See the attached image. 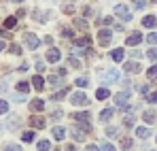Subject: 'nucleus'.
Segmentation results:
<instances>
[{
	"instance_id": "nucleus-1",
	"label": "nucleus",
	"mask_w": 157,
	"mask_h": 151,
	"mask_svg": "<svg viewBox=\"0 0 157 151\" xmlns=\"http://www.w3.org/2000/svg\"><path fill=\"white\" fill-rule=\"evenodd\" d=\"M115 15H119L123 22H130L132 19V13H130V9H128L125 4H117V6H115Z\"/></svg>"
},
{
	"instance_id": "nucleus-2",
	"label": "nucleus",
	"mask_w": 157,
	"mask_h": 151,
	"mask_svg": "<svg viewBox=\"0 0 157 151\" xmlns=\"http://www.w3.org/2000/svg\"><path fill=\"white\" fill-rule=\"evenodd\" d=\"M110 38H113V32H110V30H100V32H98V43H100L102 47L110 45Z\"/></svg>"
},
{
	"instance_id": "nucleus-3",
	"label": "nucleus",
	"mask_w": 157,
	"mask_h": 151,
	"mask_svg": "<svg viewBox=\"0 0 157 151\" xmlns=\"http://www.w3.org/2000/svg\"><path fill=\"white\" fill-rule=\"evenodd\" d=\"M24 41H26V47H28V49H38V45H40L38 36H34V34H26V36H24Z\"/></svg>"
},
{
	"instance_id": "nucleus-4",
	"label": "nucleus",
	"mask_w": 157,
	"mask_h": 151,
	"mask_svg": "<svg viewBox=\"0 0 157 151\" xmlns=\"http://www.w3.org/2000/svg\"><path fill=\"white\" fill-rule=\"evenodd\" d=\"M140 41H142V34H140V32H132L130 36L125 38V45H130V47H136Z\"/></svg>"
},
{
	"instance_id": "nucleus-5",
	"label": "nucleus",
	"mask_w": 157,
	"mask_h": 151,
	"mask_svg": "<svg viewBox=\"0 0 157 151\" xmlns=\"http://www.w3.org/2000/svg\"><path fill=\"white\" fill-rule=\"evenodd\" d=\"M123 70H125V73H130V75H136V73H140L142 68H140V64H138V62H125Z\"/></svg>"
},
{
	"instance_id": "nucleus-6",
	"label": "nucleus",
	"mask_w": 157,
	"mask_h": 151,
	"mask_svg": "<svg viewBox=\"0 0 157 151\" xmlns=\"http://www.w3.org/2000/svg\"><path fill=\"white\" fill-rule=\"evenodd\" d=\"M72 104H78V106H83V104H87V96L83 94V92H77V94H72Z\"/></svg>"
},
{
	"instance_id": "nucleus-7",
	"label": "nucleus",
	"mask_w": 157,
	"mask_h": 151,
	"mask_svg": "<svg viewBox=\"0 0 157 151\" xmlns=\"http://www.w3.org/2000/svg\"><path fill=\"white\" fill-rule=\"evenodd\" d=\"M130 92H121V94H117L115 96V104H119V106H125V102L130 100Z\"/></svg>"
},
{
	"instance_id": "nucleus-8",
	"label": "nucleus",
	"mask_w": 157,
	"mask_h": 151,
	"mask_svg": "<svg viewBox=\"0 0 157 151\" xmlns=\"http://www.w3.org/2000/svg\"><path fill=\"white\" fill-rule=\"evenodd\" d=\"M102 79L108 81V83L110 81H117L119 79V70H106V73H102Z\"/></svg>"
},
{
	"instance_id": "nucleus-9",
	"label": "nucleus",
	"mask_w": 157,
	"mask_h": 151,
	"mask_svg": "<svg viewBox=\"0 0 157 151\" xmlns=\"http://www.w3.org/2000/svg\"><path fill=\"white\" fill-rule=\"evenodd\" d=\"M32 85H34V89L40 92V89H45V79H43L40 75H36L34 79H32Z\"/></svg>"
},
{
	"instance_id": "nucleus-10",
	"label": "nucleus",
	"mask_w": 157,
	"mask_h": 151,
	"mask_svg": "<svg viewBox=\"0 0 157 151\" xmlns=\"http://www.w3.org/2000/svg\"><path fill=\"white\" fill-rule=\"evenodd\" d=\"M59 58H62V53L57 49H49L47 51V62H59Z\"/></svg>"
},
{
	"instance_id": "nucleus-11",
	"label": "nucleus",
	"mask_w": 157,
	"mask_h": 151,
	"mask_svg": "<svg viewBox=\"0 0 157 151\" xmlns=\"http://www.w3.org/2000/svg\"><path fill=\"white\" fill-rule=\"evenodd\" d=\"M51 134H53V138H55V141H64V136H66V130H64V128H59V126H55Z\"/></svg>"
},
{
	"instance_id": "nucleus-12",
	"label": "nucleus",
	"mask_w": 157,
	"mask_h": 151,
	"mask_svg": "<svg viewBox=\"0 0 157 151\" xmlns=\"http://www.w3.org/2000/svg\"><path fill=\"white\" fill-rule=\"evenodd\" d=\"M85 132H87V130H83V128H72V130H70V134L75 136V141H83V138H85Z\"/></svg>"
},
{
	"instance_id": "nucleus-13",
	"label": "nucleus",
	"mask_w": 157,
	"mask_h": 151,
	"mask_svg": "<svg viewBox=\"0 0 157 151\" xmlns=\"http://www.w3.org/2000/svg\"><path fill=\"white\" fill-rule=\"evenodd\" d=\"M72 119H75V121H81V124H85V121H89V113H87V111H83V113H75Z\"/></svg>"
},
{
	"instance_id": "nucleus-14",
	"label": "nucleus",
	"mask_w": 157,
	"mask_h": 151,
	"mask_svg": "<svg viewBox=\"0 0 157 151\" xmlns=\"http://www.w3.org/2000/svg\"><path fill=\"white\" fill-rule=\"evenodd\" d=\"M142 26H144V28H155V26H157V19L153 17V15H147V17L142 19Z\"/></svg>"
},
{
	"instance_id": "nucleus-15",
	"label": "nucleus",
	"mask_w": 157,
	"mask_h": 151,
	"mask_svg": "<svg viewBox=\"0 0 157 151\" xmlns=\"http://www.w3.org/2000/svg\"><path fill=\"white\" fill-rule=\"evenodd\" d=\"M30 109H32V111H38V113H40V111L45 109V102L36 98V100H32V102H30Z\"/></svg>"
},
{
	"instance_id": "nucleus-16",
	"label": "nucleus",
	"mask_w": 157,
	"mask_h": 151,
	"mask_svg": "<svg viewBox=\"0 0 157 151\" xmlns=\"http://www.w3.org/2000/svg\"><path fill=\"white\" fill-rule=\"evenodd\" d=\"M113 115H115V109H104V111L100 113V121H108Z\"/></svg>"
},
{
	"instance_id": "nucleus-17",
	"label": "nucleus",
	"mask_w": 157,
	"mask_h": 151,
	"mask_svg": "<svg viewBox=\"0 0 157 151\" xmlns=\"http://www.w3.org/2000/svg\"><path fill=\"white\" fill-rule=\"evenodd\" d=\"M30 126L40 130V128H45V119H43V117H32V119H30Z\"/></svg>"
},
{
	"instance_id": "nucleus-18",
	"label": "nucleus",
	"mask_w": 157,
	"mask_h": 151,
	"mask_svg": "<svg viewBox=\"0 0 157 151\" xmlns=\"http://www.w3.org/2000/svg\"><path fill=\"white\" fill-rule=\"evenodd\" d=\"M136 136L138 138H149L151 136V130L149 128H136Z\"/></svg>"
},
{
	"instance_id": "nucleus-19",
	"label": "nucleus",
	"mask_w": 157,
	"mask_h": 151,
	"mask_svg": "<svg viewBox=\"0 0 157 151\" xmlns=\"http://www.w3.org/2000/svg\"><path fill=\"white\" fill-rule=\"evenodd\" d=\"M123 55H125L123 49H115L113 53H110V60H113V62H121V60H123Z\"/></svg>"
},
{
	"instance_id": "nucleus-20",
	"label": "nucleus",
	"mask_w": 157,
	"mask_h": 151,
	"mask_svg": "<svg viewBox=\"0 0 157 151\" xmlns=\"http://www.w3.org/2000/svg\"><path fill=\"white\" fill-rule=\"evenodd\" d=\"M108 96H110V92H108L106 87H100V89L96 92V98H98V100H106Z\"/></svg>"
},
{
	"instance_id": "nucleus-21",
	"label": "nucleus",
	"mask_w": 157,
	"mask_h": 151,
	"mask_svg": "<svg viewBox=\"0 0 157 151\" xmlns=\"http://www.w3.org/2000/svg\"><path fill=\"white\" fill-rule=\"evenodd\" d=\"M89 43H91V41H89V36H81V38L75 41V45H77V47H89Z\"/></svg>"
},
{
	"instance_id": "nucleus-22",
	"label": "nucleus",
	"mask_w": 157,
	"mask_h": 151,
	"mask_svg": "<svg viewBox=\"0 0 157 151\" xmlns=\"http://www.w3.org/2000/svg\"><path fill=\"white\" fill-rule=\"evenodd\" d=\"M142 117H144V121H147V124H153L157 115L153 113V111H144V115H142Z\"/></svg>"
},
{
	"instance_id": "nucleus-23",
	"label": "nucleus",
	"mask_w": 157,
	"mask_h": 151,
	"mask_svg": "<svg viewBox=\"0 0 157 151\" xmlns=\"http://www.w3.org/2000/svg\"><path fill=\"white\" fill-rule=\"evenodd\" d=\"M147 77H149L151 81H155V79H157V64H155V66H151V68L147 70Z\"/></svg>"
},
{
	"instance_id": "nucleus-24",
	"label": "nucleus",
	"mask_w": 157,
	"mask_h": 151,
	"mask_svg": "<svg viewBox=\"0 0 157 151\" xmlns=\"http://www.w3.org/2000/svg\"><path fill=\"white\" fill-rule=\"evenodd\" d=\"M66 94H68V87H64V89H59V92H57V94H53L51 98H53V100H62V98H64V96H66Z\"/></svg>"
},
{
	"instance_id": "nucleus-25",
	"label": "nucleus",
	"mask_w": 157,
	"mask_h": 151,
	"mask_svg": "<svg viewBox=\"0 0 157 151\" xmlns=\"http://www.w3.org/2000/svg\"><path fill=\"white\" fill-rule=\"evenodd\" d=\"M51 149V143H49V141H40V143H38V151H49Z\"/></svg>"
},
{
	"instance_id": "nucleus-26",
	"label": "nucleus",
	"mask_w": 157,
	"mask_h": 151,
	"mask_svg": "<svg viewBox=\"0 0 157 151\" xmlns=\"http://www.w3.org/2000/svg\"><path fill=\"white\" fill-rule=\"evenodd\" d=\"M17 92L28 94V92H30V83H19V85H17Z\"/></svg>"
},
{
	"instance_id": "nucleus-27",
	"label": "nucleus",
	"mask_w": 157,
	"mask_h": 151,
	"mask_svg": "<svg viewBox=\"0 0 157 151\" xmlns=\"http://www.w3.org/2000/svg\"><path fill=\"white\" fill-rule=\"evenodd\" d=\"M4 26H6V28H15V26H17V19H15V17H6V19H4Z\"/></svg>"
},
{
	"instance_id": "nucleus-28",
	"label": "nucleus",
	"mask_w": 157,
	"mask_h": 151,
	"mask_svg": "<svg viewBox=\"0 0 157 151\" xmlns=\"http://www.w3.org/2000/svg\"><path fill=\"white\" fill-rule=\"evenodd\" d=\"M21 138H24V143H32V141H34V132H24Z\"/></svg>"
},
{
	"instance_id": "nucleus-29",
	"label": "nucleus",
	"mask_w": 157,
	"mask_h": 151,
	"mask_svg": "<svg viewBox=\"0 0 157 151\" xmlns=\"http://www.w3.org/2000/svg\"><path fill=\"white\" fill-rule=\"evenodd\" d=\"M49 83H51V85H59V83H62V75H53V77H49Z\"/></svg>"
},
{
	"instance_id": "nucleus-30",
	"label": "nucleus",
	"mask_w": 157,
	"mask_h": 151,
	"mask_svg": "<svg viewBox=\"0 0 157 151\" xmlns=\"http://www.w3.org/2000/svg\"><path fill=\"white\" fill-rule=\"evenodd\" d=\"M147 58L153 60V62H157V49H149V51H147Z\"/></svg>"
},
{
	"instance_id": "nucleus-31",
	"label": "nucleus",
	"mask_w": 157,
	"mask_h": 151,
	"mask_svg": "<svg viewBox=\"0 0 157 151\" xmlns=\"http://www.w3.org/2000/svg\"><path fill=\"white\" fill-rule=\"evenodd\" d=\"M6 111H9V102H6V100H0V115H4Z\"/></svg>"
},
{
	"instance_id": "nucleus-32",
	"label": "nucleus",
	"mask_w": 157,
	"mask_h": 151,
	"mask_svg": "<svg viewBox=\"0 0 157 151\" xmlns=\"http://www.w3.org/2000/svg\"><path fill=\"white\" fill-rule=\"evenodd\" d=\"M147 41H149L151 45H157V32H151V34L147 36Z\"/></svg>"
},
{
	"instance_id": "nucleus-33",
	"label": "nucleus",
	"mask_w": 157,
	"mask_h": 151,
	"mask_svg": "<svg viewBox=\"0 0 157 151\" xmlns=\"http://www.w3.org/2000/svg\"><path fill=\"white\" fill-rule=\"evenodd\" d=\"M62 11L70 15V13H75V4H64V6H62Z\"/></svg>"
},
{
	"instance_id": "nucleus-34",
	"label": "nucleus",
	"mask_w": 157,
	"mask_h": 151,
	"mask_svg": "<svg viewBox=\"0 0 157 151\" xmlns=\"http://www.w3.org/2000/svg\"><path fill=\"white\" fill-rule=\"evenodd\" d=\"M119 134V128H106V136H117Z\"/></svg>"
},
{
	"instance_id": "nucleus-35",
	"label": "nucleus",
	"mask_w": 157,
	"mask_h": 151,
	"mask_svg": "<svg viewBox=\"0 0 157 151\" xmlns=\"http://www.w3.org/2000/svg\"><path fill=\"white\" fill-rule=\"evenodd\" d=\"M132 2H134L136 9H144V6H147V0H132Z\"/></svg>"
},
{
	"instance_id": "nucleus-36",
	"label": "nucleus",
	"mask_w": 157,
	"mask_h": 151,
	"mask_svg": "<svg viewBox=\"0 0 157 151\" xmlns=\"http://www.w3.org/2000/svg\"><path fill=\"white\" fill-rule=\"evenodd\" d=\"M130 147H132L130 138H121V149H130Z\"/></svg>"
},
{
	"instance_id": "nucleus-37",
	"label": "nucleus",
	"mask_w": 157,
	"mask_h": 151,
	"mask_svg": "<svg viewBox=\"0 0 157 151\" xmlns=\"http://www.w3.org/2000/svg\"><path fill=\"white\" fill-rule=\"evenodd\" d=\"M4 151H21L19 145H4Z\"/></svg>"
},
{
	"instance_id": "nucleus-38",
	"label": "nucleus",
	"mask_w": 157,
	"mask_h": 151,
	"mask_svg": "<svg viewBox=\"0 0 157 151\" xmlns=\"http://www.w3.org/2000/svg\"><path fill=\"white\" fill-rule=\"evenodd\" d=\"M147 100L155 104V102H157V92H151V94H147Z\"/></svg>"
},
{
	"instance_id": "nucleus-39",
	"label": "nucleus",
	"mask_w": 157,
	"mask_h": 151,
	"mask_svg": "<svg viewBox=\"0 0 157 151\" xmlns=\"http://www.w3.org/2000/svg\"><path fill=\"white\" fill-rule=\"evenodd\" d=\"M102 151H115V147L110 145V143H102V147H100Z\"/></svg>"
},
{
	"instance_id": "nucleus-40",
	"label": "nucleus",
	"mask_w": 157,
	"mask_h": 151,
	"mask_svg": "<svg viewBox=\"0 0 157 151\" xmlns=\"http://www.w3.org/2000/svg\"><path fill=\"white\" fill-rule=\"evenodd\" d=\"M77 85H78V87H85V85H87V79H85V77H78V79H77Z\"/></svg>"
},
{
	"instance_id": "nucleus-41",
	"label": "nucleus",
	"mask_w": 157,
	"mask_h": 151,
	"mask_svg": "<svg viewBox=\"0 0 157 151\" xmlns=\"http://www.w3.org/2000/svg\"><path fill=\"white\" fill-rule=\"evenodd\" d=\"M75 24H77V28H81V30H85V28H87V22H83V19H77Z\"/></svg>"
},
{
	"instance_id": "nucleus-42",
	"label": "nucleus",
	"mask_w": 157,
	"mask_h": 151,
	"mask_svg": "<svg viewBox=\"0 0 157 151\" xmlns=\"http://www.w3.org/2000/svg\"><path fill=\"white\" fill-rule=\"evenodd\" d=\"M123 121H125V126H132V124H134V115H125Z\"/></svg>"
},
{
	"instance_id": "nucleus-43",
	"label": "nucleus",
	"mask_w": 157,
	"mask_h": 151,
	"mask_svg": "<svg viewBox=\"0 0 157 151\" xmlns=\"http://www.w3.org/2000/svg\"><path fill=\"white\" fill-rule=\"evenodd\" d=\"M100 24H102V26H110V24H113V17H104V19H100Z\"/></svg>"
},
{
	"instance_id": "nucleus-44",
	"label": "nucleus",
	"mask_w": 157,
	"mask_h": 151,
	"mask_svg": "<svg viewBox=\"0 0 157 151\" xmlns=\"http://www.w3.org/2000/svg\"><path fill=\"white\" fill-rule=\"evenodd\" d=\"M138 89H140V94H144V96H147V94H149V85H140V87H138Z\"/></svg>"
},
{
	"instance_id": "nucleus-45",
	"label": "nucleus",
	"mask_w": 157,
	"mask_h": 151,
	"mask_svg": "<svg viewBox=\"0 0 157 151\" xmlns=\"http://www.w3.org/2000/svg\"><path fill=\"white\" fill-rule=\"evenodd\" d=\"M70 66H72V68H78V66H81V62H78V60H72V58H70Z\"/></svg>"
},
{
	"instance_id": "nucleus-46",
	"label": "nucleus",
	"mask_w": 157,
	"mask_h": 151,
	"mask_svg": "<svg viewBox=\"0 0 157 151\" xmlns=\"http://www.w3.org/2000/svg\"><path fill=\"white\" fill-rule=\"evenodd\" d=\"M85 151H100V147H96V145H87Z\"/></svg>"
},
{
	"instance_id": "nucleus-47",
	"label": "nucleus",
	"mask_w": 157,
	"mask_h": 151,
	"mask_svg": "<svg viewBox=\"0 0 157 151\" xmlns=\"http://www.w3.org/2000/svg\"><path fill=\"white\" fill-rule=\"evenodd\" d=\"M19 51H21V49H19V45H11V53H19Z\"/></svg>"
},
{
	"instance_id": "nucleus-48",
	"label": "nucleus",
	"mask_w": 157,
	"mask_h": 151,
	"mask_svg": "<svg viewBox=\"0 0 157 151\" xmlns=\"http://www.w3.org/2000/svg\"><path fill=\"white\" fill-rule=\"evenodd\" d=\"M62 34H64V36H66V38H68V36H72V32H70V30H68V28H66V30H62Z\"/></svg>"
},
{
	"instance_id": "nucleus-49",
	"label": "nucleus",
	"mask_w": 157,
	"mask_h": 151,
	"mask_svg": "<svg viewBox=\"0 0 157 151\" xmlns=\"http://www.w3.org/2000/svg\"><path fill=\"white\" fill-rule=\"evenodd\" d=\"M66 151H77V149H75L72 145H68V147H66Z\"/></svg>"
},
{
	"instance_id": "nucleus-50",
	"label": "nucleus",
	"mask_w": 157,
	"mask_h": 151,
	"mask_svg": "<svg viewBox=\"0 0 157 151\" xmlns=\"http://www.w3.org/2000/svg\"><path fill=\"white\" fill-rule=\"evenodd\" d=\"M2 49H4V43H0V51H2Z\"/></svg>"
},
{
	"instance_id": "nucleus-51",
	"label": "nucleus",
	"mask_w": 157,
	"mask_h": 151,
	"mask_svg": "<svg viewBox=\"0 0 157 151\" xmlns=\"http://www.w3.org/2000/svg\"><path fill=\"white\" fill-rule=\"evenodd\" d=\"M11 2H24V0H11Z\"/></svg>"
},
{
	"instance_id": "nucleus-52",
	"label": "nucleus",
	"mask_w": 157,
	"mask_h": 151,
	"mask_svg": "<svg viewBox=\"0 0 157 151\" xmlns=\"http://www.w3.org/2000/svg\"><path fill=\"white\" fill-rule=\"evenodd\" d=\"M153 2H155V4H157V0H153Z\"/></svg>"
},
{
	"instance_id": "nucleus-53",
	"label": "nucleus",
	"mask_w": 157,
	"mask_h": 151,
	"mask_svg": "<svg viewBox=\"0 0 157 151\" xmlns=\"http://www.w3.org/2000/svg\"><path fill=\"white\" fill-rule=\"evenodd\" d=\"M153 151H157V149H153Z\"/></svg>"
},
{
	"instance_id": "nucleus-54",
	"label": "nucleus",
	"mask_w": 157,
	"mask_h": 151,
	"mask_svg": "<svg viewBox=\"0 0 157 151\" xmlns=\"http://www.w3.org/2000/svg\"><path fill=\"white\" fill-rule=\"evenodd\" d=\"M0 34H2V32H0Z\"/></svg>"
}]
</instances>
